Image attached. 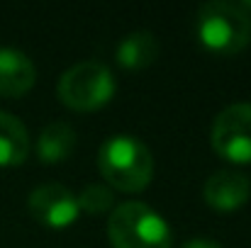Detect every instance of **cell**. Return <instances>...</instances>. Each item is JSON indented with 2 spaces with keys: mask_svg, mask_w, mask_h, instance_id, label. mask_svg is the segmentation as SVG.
Wrapping results in <instances>:
<instances>
[{
  "mask_svg": "<svg viewBox=\"0 0 251 248\" xmlns=\"http://www.w3.org/2000/svg\"><path fill=\"white\" fill-rule=\"evenodd\" d=\"M98 168L110 190L142 192L154 178V156L137 136L115 134L100 146Z\"/></svg>",
  "mask_w": 251,
  "mask_h": 248,
  "instance_id": "cell-1",
  "label": "cell"
},
{
  "mask_svg": "<svg viewBox=\"0 0 251 248\" xmlns=\"http://www.w3.org/2000/svg\"><path fill=\"white\" fill-rule=\"evenodd\" d=\"M195 32L207 51L217 56H232L249 44L251 17L247 10H242V5L234 2H205L198 10Z\"/></svg>",
  "mask_w": 251,
  "mask_h": 248,
  "instance_id": "cell-2",
  "label": "cell"
},
{
  "mask_svg": "<svg viewBox=\"0 0 251 248\" xmlns=\"http://www.w3.org/2000/svg\"><path fill=\"white\" fill-rule=\"evenodd\" d=\"M107 239L112 248H171V226L144 202H122L110 212Z\"/></svg>",
  "mask_w": 251,
  "mask_h": 248,
  "instance_id": "cell-3",
  "label": "cell"
},
{
  "mask_svg": "<svg viewBox=\"0 0 251 248\" xmlns=\"http://www.w3.org/2000/svg\"><path fill=\"white\" fill-rule=\"evenodd\" d=\"M59 100L76 112H93L115 95V76L100 61H81L59 78Z\"/></svg>",
  "mask_w": 251,
  "mask_h": 248,
  "instance_id": "cell-4",
  "label": "cell"
},
{
  "mask_svg": "<svg viewBox=\"0 0 251 248\" xmlns=\"http://www.w3.org/2000/svg\"><path fill=\"white\" fill-rule=\"evenodd\" d=\"M212 149L232 163L251 161V102L225 107L212 124Z\"/></svg>",
  "mask_w": 251,
  "mask_h": 248,
  "instance_id": "cell-5",
  "label": "cell"
},
{
  "mask_svg": "<svg viewBox=\"0 0 251 248\" xmlns=\"http://www.w3.org/2000/svg\"><path fill=\"white\" fill-rule=\"evenodd\" d=\"M27 207H29V214L49 229H66L81 214L76 195L59 182H47L32 190Z\"/></svg>",
  "mask_w": 251,
  "mask_h": 248,
  "instance_id": "cell-6",
  "label": "cell"
},
{
  "mask_svg": "<svg viewBox=\"0 0 251 248\" xmlns=\"http://www.w3.org/2000/svg\"><path fill=\"white\" fill-rule=\"evenodd\" d=\"M205 202L217 212H234L249 202L251 182L239 170H217L205 182Z\"/></svg>",
  "mask_w": 251,
  "mask_h": 248,
  "instance_id": "cell-7",
  "label": "cell"
},
{
  "mask_svg": "<svg viewBox=\"0 0 251 248\" xmlns=\"http://www.w3.org/2000/svg\"><path fill=\"white\" fill-rule=\"evenodd\" d=\"M37 81V68L32 59L17 49L0 46V95L22 97Z\"/></svg>",
  "mask_w": 251,
  "mask_h": 248,
  "instance_id": "cell-8",
  "label": "cell"
},
{
  "mask_svg": "<svg viewBox=\"0 0 251 248\" xmlns=\"http://www.w3.org/2000/svg\"><path fill=\"white\" fill-rule=\"evenodd\" d=\"M76 129L66 122H51L37 139V156L47 165L61 163L76 151Z\"/></svg>",
  "mask_w": 251,
  "mask_h": 248,
  "instance_id": "cell-9",
  "label": "cell"
},
{
  "mask_svg": "<svg viewBox=\"0 0 251 248\" xmlns=\"http://www.w3.org/2000/svg\"><path fill=\"white\" fill-rule=\"evenodd\" d=\"M29 156V134L25 124L0 110V168H12L27 161Z\"/></svg>",
  "mask_w": 251,
  "mask_h": 248,
  "instance_id": "cell-10",
  "label": "cell"
},
{
  "mask_svg": "<svg viewBox=\"0 0 251 248\" xmlns=\"http://www.w3.org/2000/svg\"><path fill=\"white\" fill-rule=\"evenodd\" d=\"M115 59L125 71H142L159 59V39L151 32H132L120 42Z\"/></svg>",
  "mask_w": 251,
  "mask_h": 248,
  "instance_id": "cell-11",
  "label": "cell"
},
{
  "mask_svg": "<svg viewBox=\"0 0 251 248\" xmlns=\"http://www.w3.org/2000/svg\"><path fill=\"white\" fill-rule=\"evenodd\" d=\"M76 202H78V209L85 214H107L112 209V190L107 185H85L83 190L76 195Z\"/></svg>",
  "mask_w": 251,
  "mask_h": 248,
  "instance_id": "cell-12",
  "label": "cell"
},
{
  "mask_svg": "<svg viewBox=\"0 0 251 248\" xmlns=\"http://www.w3.org/2000/svg\"><path fill=\"white\" fill-rule=\"evenodd\" d=\"M183 248H222L217 241H210V239H193L188 244H183Z\"/></svg>",
  "mask_w": 251,
  "mask_h": 248,
  "instance_id": "cell-13",
  "label": "cell"
}]
</instances>
